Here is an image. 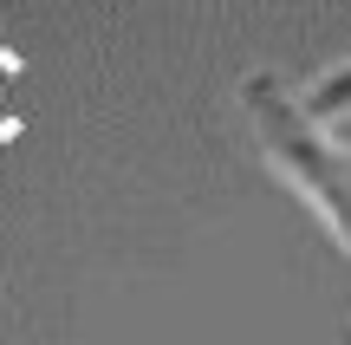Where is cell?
<instances>
[{"mask_svg":"<svg viewBox=\"0 0 351 345\" xmlns=\"http://www.w3.org/2000/svg\"><path fill=\"white\" fill-rule=\"evenodd\" d=\"M20 98H26V65L13 59L7 46H0V143H7V137H20V124H26Z\"/></svg>","mask_w":351,"mask_h":345,"instance_id":"3","label":"cell"},{"mask_svg":"<svg viewBox=\"0 0 351 345\" xmlns=\"http://www.w3.org/2000/svg\"><path fill=\"white\" fill-rule=\"evenodd\" d=\"M300 111L313 117L326 137L345 124V117H351V59L345 65H326L319 78H306V85H300Z\"/></svg>","mask_w":351,"mask_h":345,"instance_id":"2","label":"cell"},{"mask_svg":"<svg viewBox=\"0 0 351 345\" xmlns=\"http://www.w3.org/2000/svg\"><path fill=\"white\" fill-rule=\"evenodd\" d=\"M241 117H247L261 156L274 163V176H287L313 202V215L326 222L332 241L351 254V150L339 137H326L300 111V91L280 72H247L241 78Z\"/></svg>","mask_w":351,"mask_h":345,"instance_id":"1","label":"cell"}]
</instances>
